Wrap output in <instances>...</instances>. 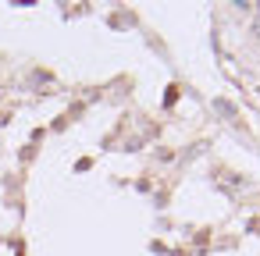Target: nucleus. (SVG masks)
Wrapping results in <instances>:
<instances>
[{
    "label": "nucleus",
    "mask_w": 260,
    "mask_h": 256,
    "mask_svg": "<svg viewBox=\"0 0 260 256\" xmlns=\"http://www.w3.org/2000/svg\"><path fill=\"white\" fill-rule=\"evenodd\" d=\"M253 32L260 36V8H256V22H253Z\"/></svg>",
    "instance_id": "f257e3e1"
}]
</instances>
